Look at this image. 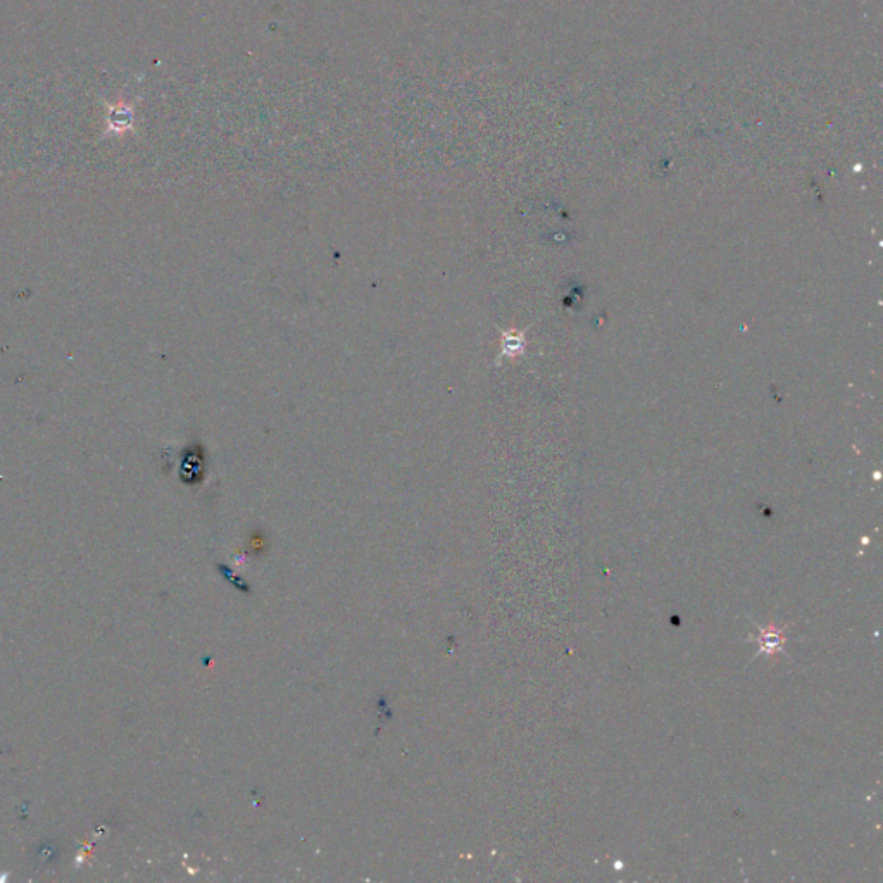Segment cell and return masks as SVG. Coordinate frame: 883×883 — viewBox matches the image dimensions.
Listing matches in <instances>:
<instances>
[{
    "label": "cell",
    "mask_w": 883,
    "mask_h": 883,
    "mask_svg": "<svg viewBox=\"0 0 883 883\" xmlns=\"http://www.w3.org/2000/svg\"><path fill=\"white\" fill-rule=\"evenodd\" d=\"M761 637H763V644H761L763 649H761V652L780 651V647H782L783 644V632H780V630H777L773 625H770L768 632L763 633Z\"/></svg>",
    "instance_id": "1"
}]
</instances>
